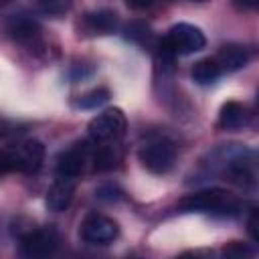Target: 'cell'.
Instances as JSON below:
<instances>
[{
  "instance_id": "obj_1",
  "label": "cell",
  "mask_w": 259,
  "mask_h": 259,
  "mask_svg": "<svg viewBox=\"0 0 259 259\" xmlns=\"http://www.w3.org/2000/svg\"><path fill=\"white\" fill-rule=\"evenodd\" d=\"M45 162V146L38 140H24L20 144L0 150V176L10 172L34 174Z\"/></svg>"
},
{
  "instance_id": "obj_2",
  "label": "cell",
  "mask_w": 259,
  "mask_h": 259,
  "mask_svg": "<svg viewBox=\"0 0 259 259\" xmlns=\"http://www.w3.org/2000/svg\"><path fill=\"white\" fill-rule=\"evenodd\" d=\"M178 210L182 212H210V214H221L229 217L239 210V200L231 196L227 190L221 188H208V190H198L192 194H186L178 202Z\"/></svg>"
},
{
  "instance_id": "obj_3",
  "label": "cell",
  "mask_w": 259,
  "mask_h": 259,
  "mask_svg": "<svg viewBox=\"0 0 259 259\" xmlns=\"http://www.w3.org/2000/svg\"><path fill=\"white\" fill-rule=\"evenodd\" d=\"M138 158L148 172L166 174L172 170V166L176 162V146L172 140H168L164 136H156V138L146 140L140 146Z\"/></svg>"
},
{
  "instance_id": "obj_4",
  "label": "cell",
  "mask_w": 259,
  "mask_h": 259,
  "mask_svg": "<svg viewBox=\"0 0 259 259\" xmlns=\"http://www.w3.org/2000/svg\"><path fill=\"white\" fill-rule=\"evenodd\" d=\"M125 125L127 121H125L123 111L117 107H111V109L97 113L89 121L87 132L93 144H115L125 134Z\"/></svg>"
},
{
  "instance_id": "obj_5",
  "label": "cell",
  "mask_w": 259,
  "mask_h": 259,
  "mask_svg": "<svg viewBox=\"0 0 259 259\" xmlns=\"http://www.w3.org/2000/svg\"><path fill=\"white\" fill-rule=\"evenodd\" d=\"M204 45H206V38H204L202 30L188 22L174 24L168 30L166 38L162 40V47L166 51H170L172 55H190V53L204 49Z\"/></svg>"
},
{
  "instance_id": "obj_6",
  "label": "cell",
  "mask_w": 259,
  "mask_h": 259,
  "mask_svg": "<svg viewBox=\"0 0 259 259\" xmlns=\"http://www.w3.org/2000/svg\"><path fill=\"white\" fill-rule=\"evenodd\" d=\"M79 235L85 243L91 245H109L117 239L119 227L113 219L101 214V212H89L81 225H79Z\"/></svg>"
},
{
  "instance_id": "obj_7",
  "label": "cell",
  "mask_w": 259,
  "mask_h": 259,
  "mask_svg": "<svg viewBox=\"0 0 259 259\" xmlns=\"http://www.w3.org/2000/svg\"><path fill=\"white\" fill-rule=\"evenodd\" d=\"M59 243H61V237H59L57 229H53V227L34 229L20 239V253L30 259L49 257L59 249Z\"/></svg>"
},
{
  "instance_id": "obj_8",
  "label": "cell",
  "mask_w": 259,
  "mask_h": 259,
  "mask_svg": "<svg viewBox=\"0 0 259 259\" xmlns=\"http://www.w3.org/2000/svg\"><path fill=\"white\" fill-rule=\"evenodd\" d=\"M91 150L87 144H73L71 148H67L65 152H61V156L57 158V176H67V178H75L85 170L87 162L91 160Z\"/></svg>"
},
{
  "instance_id": "obj_9",
  "label": "cell",
  "mask_w": 259,
  "mask_h": 259,
  "mask_svg": "<svg viewBox=\"0 0 259 259\" xmlns=\"http://www.w3.org/2000/svg\"><path fill=\"white\" fill-rule=\"evenodd\" d=\"M75 178H67V176H57V180L51 184L49 192H47V208L53 210V212H61L65 210L71 200H73V194H75Z\"/></svg>"
},
{
  "instance_id": "obj_10",
  "label": "cell",
  "mask_w": 259,
  "mask_h": 259,
  "mask_svg": "<svg viewBox=\"0 0 259 259\" xmlns=\"http://www.w3.org/2000/svg\"><path fill=\"white\" fill-rule=\"evenodd\" d=\"M249 59H251L249 49L243 47V45H237V42H231V45L221 47V51L214 57L221 73H235V71L243 69L249 63Z\"/></svg>"
},
{
  "instance_id": "obj_11",
  "label": "cell",
  "mask_w": 259,
  "mask_h": 259,
  "mask_svg": "<svg viewBox=\"0 0 259 259\" xmlns=\"http://www.w3.org/2000/svg\"><path fill=\"white\" fill-rule=\"evenodd\" d=\"M83 26L89 34H111L119 28V16L113 10L99 8V10L85 14Z\"/></svg>"
},
{
  "instance_id": "obj_12",
  "label": "cell",
  "mask_w": 259,
  "mask_h": 259,
  "mask_svg": "<svg viewBox=\"0 0 259 259\" xmlns=\"http://www.w3.org/2000/svg\"><path fill=\"white\" fill-rule=\"evenodd\" d=\"M249 121H251V111L247 109V105H243L239 101L223 103L221 113H219V127L221 130H229V132L243 130L245 125H249Z\"/></svg>"
},
{
  "instance_id": "obj_13",
  "label": "cell",
  "mask_w": 259,
  "mask_h": 259,
  "mask_svg": "<svg viewBox=\"0 0 259 259\" xmlns=\"http://www.w3.org/2000/svg\"><path fill=\"white\" fill-rule=\"evenodd\" d=\"M8 32H10V36L14 38V40H18V42H30V40H34L36 36H38V32H40V26H38V22L32 18V16H28V14H14L10 20H8Z\"/></svg>"
},
{
  "instance_id": "obj_14",
  "label": "cell",
  "mask_w": 259,
  "mask_h": 259,
  "mask_svg": "<svg viewBox=\"0 0 259 259\" xmlns=\"http://www.w3.org/2000/svg\"><path fill=\"white\" fill-rule=\"evenodd\" d=\"M221 75H223V73H221V69H219L214 57H212V59L208 57V59L196 61V63L192 65V71H190L192 81L198 83V85H210V83H214Z\"/></svg>"
},
{
  "instance_id": "obj_15",
  "label": "cell",
  "mask_w": 259,
  "mask_h": 259,
  "mask_svg": "<svg viewBox=\"0 0 259 259\" xmlns=\"http://www.w3.org/2000/svg\"><path fill=\"white\" fill-rule=\"evenodd\" d=\"M91 160H93L95 170H99V172L111 170L119 162V150L113 144H99V148H97V152L93 154Z\"/></svg>"
},
{
  "instance_id": "obj_16",
  "label": "cell",
  "mask_w": 259,
  "mask_h": 259,
  "mask_svg": "<svg viewBox=\"0 0 259 259\" xmlns=\"http://www.w3.org/2000/svg\"><path fill=\"white\" fill-rule=\"evenodd\" d=\"M107 101H109V89L107 87H95V89L83 93L75 101V105L81 107V109H97V107H101Z\"/></svg>"
},
{
  "instance_id": "obj_17",
  "label": "cell",
  "mask_w": 259,
  "mask_h": 259,
  "mask_svg": "<svg viewBox=\"0 0 259 259\" xmlns=\"http://www.w3.org/2000/svg\"><path fill=\"white\" fill-rule=\"evenodd\" d=\"M36 10L45 16L59 18L73 8V0H34Z\"/></svg>"
},
{
  "instance_id": "obj_18",
  "label": "cell",
  "mask_w": 259,
  "mask_h": 259,
  "mask_svg": "<svg viewBox=\"0 0 259 259\" xmlns=\"http://www.w3.org/2000/svg\"><path fill=\"white\" fill-rule=\"evenodd\" d=\"M125 38L134 40L138 45H148L152 38V32H150L148 24H144V22H130L125 26Z\"/></svg>"
},
{
  "instance_id": "obj_19",
  "label": "cell",
  "mask_w": 259,
  "mask_h": 259,
  "mask_svg": "<svg viewBox=\"0 0 259 259\" xmlns=\"http://www.w3.org/2000/svg\"><path fill=\"white\" fill-rule=\"evenodd\" d=\"M95 196L101 200V202H119L123 198V190L117 186V184H101L95 188Z\"/></svg>"
},
{
  "instance_id": "obj_20",
  "label": "cell",
  "mask_w": 259,
  "mask_h": 259,
  "mask_svg": "<svg viewBox=\"0 0 259 259\" xmlns=\"http://www.w3.org/2000/svg\"><path fill=\"white\" fill-rule=\"evenodd\" d=\"M223 253H225L227 257H253V255H255V251H253L249 245L239 243V241H231L229 245H225Z\"/></svg>"
},
{
  "instance_id": "obj_21",
  "label": "cell",
  "mask_w": 259,
  "mask_h": 259,
  "mask_svg": "<svg viewBox=\"0 0 259 259\" xmlns=\"http://www.w3.org/2000/svg\"><path fill=\"white\" fill-rule=\"evenodd\" d=\"M249 233L253 241H259V214L255 208L251 210V217H249Z\"/></svg>"
},
{
  "instance_id": "obj_22",
  "label": "cell",
  "mask_w": 259,
  "mask_h": 259,
  "mask_svg": "<svg viewBox=\"0 0 259 259\" xmlns=\"http://www.w3.org/2000/svg\"><path fill=\"white\" fill-rule=\"evenodd\" d=\"M156 0H125V4L134 10H144V8H150Z\"/></svg>"
},
{
  "instance_id": "obj_23",
  "label": "cell",
  "mask_w": 259,
  "mask_h": 259,
  "mask_svg": "<svg viewBox=\"0 0 259 259\" xmlns=\"http://www.w3.org/2000/svg\"><path fill=\"white\" fill-rule=\"evenodd\" d=\"M192 2H204V0H192Z\"/></svg>"
},
{
  "instance_id": "obj_24",
  "label": "cell",
  "mask_w": 259,
  "mask_h": 259,
  "mask_svg": "<svg viewBox=\"0 0 259 259\" xmlns=\"http://www.w3.org/2000/svg\"><path fill=\"white\" fill-rule=\"evenodd\" d=\"M0 2H10V0H0Z\"/></svg>"
},
{
  "instance_id": "obj_25",
  "label": "cell",
  "mask_w": 259,
  "mask_h": 259,
  "mask_svg": "<svg viewBox=\"0 0 259 259\" xmlns=\"http://www.w3.org/2000/svg\"><path fill=\"white\" fill-rule=\"evenodd\" d=\"M0 132H2V121H0Z\"/></svg>"
}]
</instances>
